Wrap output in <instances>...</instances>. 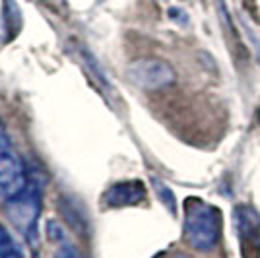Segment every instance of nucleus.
Here are the masks:
<instances>
[{
  "label": "nucleus",
  "mask_w": 260,
  "mask_h": 258,
  "mask_svg": "<svg viewBox=\"0 0 260 258\" xmlns=\"http://www.w3.org/2000/svg\"><path fill=\"white\" fill-rule=\"evenodd\" d=\"M219 212L200 198H188L184 202V237L196 250H212L219 239Z\"/></svg>",
  "instance_id": "obj_1"
},
{
  "label": "nucleus",
  "mask_w": 260,
  "mask_h": 258,
  "mask_svg": "<svg viewBox=\"0 0 260 258\" xmlns=\"http://www.w3.org/2000/svg\"><path fill=\"white\" fill-rule=\"evenodd\" d=\"M128 78L142 89L157 91L175 82V70L161 58H138L128 66Z\"/></svg>",
  "instance_id": "obj_2"
},
{
  "label": "nucleus",
  "mask_w": 260,
  "mask_h": 258,
  "mask_svg": "<svg viewBox=\"0 0 260 258\" xmlns=\"http://www.w3.org/2000/svg\"><path fill=\"white\" fill-rule=\"evenodd\" d=\"M243 258H260V215L250 206H237L233 212Z\"/></svg>",
  "instance_id": "obj_3"
},
{
  "label": "nucleus",
  "mask_w": 260,
  "mask_h": 258,
  "mask_svg": "<svg viewBox=\"0 0 260 258\" xmlns=\"http://www.w3.org/2000/svg\"><path fill=\"white\" fill-rule=\"evenodd\" d=\"M27 171L14 150L0 155V196L12 200L27 188Z\"/></svg>",
  "instance_id": "obj_4"
},
{
  "label": "nucleus",
  "mask_w": 260,
  "mask_h": 258,
  "mask_svg": "<svg viewBox=\"0 0 260 258\" xmlns=\"http://www.w3.org/2000/svg\"><path fill=\"white\" fill-rule=\"evenodd\" d=\"M8 204V215H10L12 223L22 231L23 235L29 237L33 235V231L37 229V219H39V198L35 196L33 190H23L22 194H18L16 198L6 200Z\"/></svg>",
  "instance_id": "obj_5"
},
{
  "label": "nucleus",
  "mask_w": 260,
  "mask_h": 258,
  "mask_svg": "<svg viewBox=\"0 0 260 258\" xmlns=\"http://www.w3.org/2000/svg\"><path fill=\"white\" fill-rule=\"evenodd\" d=\"M146 198V186L142 181H122V183L111 184L105 194L103 202L109 208H124V206H136Z\"/></svg>",
  "instance_id": "obj_6"
},
{
  "label": "nucleus",
  "mask_w": 260,
  "mask_h": 258,
  "mask_svg": "<svg viewBox=\"0 0 260 258\" xmlns=\"http://www.w3.org/2000/svg\"><path fill=\"white\" fill-rule=\"evenodd\" d=\"M0 258H25L18 241L2 223H0Z\"/></svg>",
  "instance_id": "obj_7"
},
{
  "label": "nucleus",
  "mask_w": 260,
  "mask_h": 258,
  "mask_svg": "<svg viewBox=\"0 0 260 258\" xmlns=\"http://www.w3.org/2000/svg\"><path fill=\"white\" fill-rule=\"evenodd\" d=\"M152 181H153V188H155L157 194H159V200L169 208V212H171V214H175V212H177V202H175L173 192H171V190H169L163 183H159L157 179H152Z\"/></svg>",
  "instance_id": "obj_8"
},
{
  "label": "nucleus",
  "mask_w": 260,
  "mask_h": 258,
  "mask_svg": "<svg viewBox=\"0 0 260 258\" xmlns=\"http://www.w3.org/2000/svg\"><path fill=\"white\" fill-rule=\"evenodd\" d=\"M54 258H82V254H80V250H78L76 247H72V245L64 243L62 247L56 250Z\"/></svg>",
  "instance_id": "obj_9"
},
{
  "label": "nucleus",
  "mask_w": 260,
  "mask_h": 258,
  "mask_svg": "<svg viewBox=\"0 0 260 258\" xmlns=\"http://www.w3.org/2000/svg\"><path fill=\"white\" fill-rule=\"evenodd\" d=\"M8 150H12L10 138H8V132H6V128H4V124L0 122V155Z\"/></svg>",
  "instance_id": "obj_10"
},
{
  "label": "nucleus",
  "mask_w": 260,
  "mask_h": 258,
  "mask_svg": "<svg viewBox=\"0 0 260 258\" xmlns=\"http://www.w3.org/2000/svg\"><path fill=\"white\" fill-rule=\"evenodd\" d=\"M173 258H188V256H184V254H177V256H173Z\"/></svg>",
  "instance_id": "obj_11"
},
{
  "label": "nucleus",
  "mask_w": 260,
  "mask_h": 258,
  "mask_svg": "<svg viewBox=\"0 0 260 258\" xmlns=\"http://www.w3.org/2000/svg\"><path fill=\"white\" fill-rule=\"evenodd\" d=\"M258 122H260V111H258Z\"/></svg>",
  "instance_id": "obj_12"
}]
</instances>
